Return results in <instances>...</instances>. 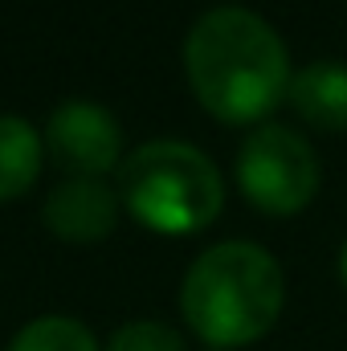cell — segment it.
I'll use <instances>...</instances> for the list:
<instances>
[{"mask_svg": "<svg viewBox=\"0 0 347 351\" xmlns=\"http://www.w3.org/2000/svg\"><path fill=\"white\" fill-rule=\"evenodd\" d=\"M184 70L200 106L229 123H261L290 94V53L274 25L241 4H217L184 37Z\"/></svg>", "mask_w": 347, "mask_h": 351, "instance_id": "cell-1", "label": "cell"}, {"mask_svg": "<svg viewBox=\"0 0 347 351\" xmlns=\"http://www.w3.org/2000/svg\"><path fill=\"white\" fill-rule=\"evenodd\" d=\"M8 351H98V343L86 323L70 315H41L12 335Z\"/></svg>", "mask_w": 347, "mask_h": 351, "instance_id": "cell-9", "label": "cell"}, {"mask_svg": "<svg viewBox=\"0 0 347 351\" xmlns=\"http://www.w3.org/2000/svg\"><path fill=\"white\" fill-rule=\"evenodd\" d=\"M339 274H344V282H347V245H344V254H339Z\"/></svg>", "mask_w": 347, "mask_h": 351, "instance_id": "cell-11", "label": "cell"}, {"mask_svg": "<svg viewBox=\"0 0 347 351\" xmlns=\"http://www.w3.org/2000/svg\"><path fill=\"white\" fill-rule=\"evenodd\" d=\"M106 351H184L180 331H172L168 323H152V319H139V323H127L110 335Z\"/></svg>", "mask_w": 347, "mask_h": 351, "instance_id": "cell-10", "label": "cell"}, {"mask_svg": "<svg viewBox=\"0 0 347 351\" xmlns=\"http://www.w3.org/2000/svg\"><path fill=\"white\" fill-rule=\"evenodd\" d=\"M45 164V139L16 114H0V200L25 196Z\"/></svg>", "mask_w": 347, "mask_h": 351, "instance_id": "cell-8", "label": "cell"}, {"mask_svg": "<svg viewBox=\"0 0 347 351\" xmlns=\"http://www.w3.org/2000/svg\"><path fill=\"white\" fill-rule=\"evenodd\" d=\"M208 351H221V348H208Z\"/></svg>", "mask_w": 347, "mask_h": 351, "instance_id": "cell-12", "label": "cell"}, {"mask_svg": "<svg viewBox=\"0 0 347 351\" xmlns=\"http://www.w3.org/2000/svg\"><path fill=\"white\" fill-rule=\"evenodd\" d=\"M290 106L315 131H347V66L311 62L290 78Z\"/></svg>", "mask_w": 347, "mask_h": 351, "instance_id": "cell-7", "label": "cell"}, {"mask_svg": "<svg viewBox=\"0 0 347 351\" xmlns=\"http://www.w3.org/2000/svg\"><path fill=\"white\" fill-rule=\"evenodd\" d=\"M119 192L98 180V176H66L62 184H53V192L45 196L41 221L53 237L70 241V245H94L102 237H110L115 221H119Z\"/></svg>", "mask_w": 347, "mask_h": 351, "instance_id": "cell-6", "label": "cell"}, {"mask_svg": "<svg viewBox=\"0 0 347 351\" xmlns=\"http://www.w3.org/2000/svg\"><path fill=\"white\" fill-rule=\"evenodd\" d=\"M237 188L261 213L294 217L319 192V160L298 131L265 123L237 152Z\"/></svg>", "mask_w": 347, "mask_h": 351, "instance_id": "cell-4", "label": "cell"}, {"mask_svg": "<svg viewBox=\"0 0 347 351\" xmlns=\"http://www.w3.org/2000/svg\"><path fill=\"white\" fill-rule=\"evenodd\" d=\"M119 200L156 233H196L217 221L225 180L200 147L184 139H152L119 164Z\"/></svg>", "mask_w": 347, "mask_h": 351, "instance_id": "cell-3", "label": "cell"}, {"mask_svg": "<svg viewBox=\"0 0 347 351\" xmlns=\"http://www.w3.org/2000/svg\"><path fill=\"white\" fill-rule=\"evenodd\" d=\"M45 147L49 156L70 176H102L119 164L123 152V127L119 119L90 98H70L49 114L45 127Z\"/></svg>", "mask_w": 347, "mask_h": 351, "instance_id": "cell-5", "label": "cell"}, {"mask_svg": "<svg viewBox=\"0 0 347 351\" xmlns=\"http://www.w3.org/2000/svg\"><path fill=\"white\" fill-rule=\"evenodd\" d=\"M286 282L274 254L254 241H221L188 265L180 311L208 348H246L282 315Z\"/></svg>", "mask_w": 347, "mask_h": 351, "instance_id": "cell-2", "label": "cell"}]
</instances>
